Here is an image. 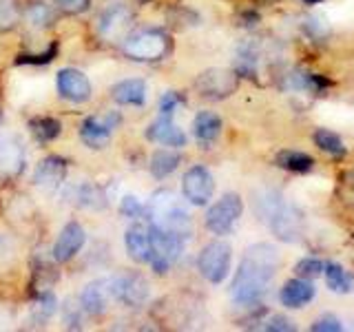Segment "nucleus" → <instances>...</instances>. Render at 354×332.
<instances>
[{
	"instance_id": "nucleus-1",
	"label": "nucleus",
	"mask_w": 354,
	"mask_h": 332,
	"mask_svg": "<svg viewBox=\"0 0 354 332\" xmlns=\"http://www.w3.org/2000/svg\"><path fill=\"white\" fill-rule=\"evenodd\" d=\"M277 270H279V252L272 243L261 241L248 246L230 284L232 302L239 306L257 304L268 290Z\"/></svg>"
},
{
	"instance_id": "nucleus-2",
	"label": "nucleus",
	"mask_w": 354,
	"mask_h": 332,
	"mask_svg": "<svg viewBox=\"0 0 354 332\" xmlns=\"http://www.w3.org/2000/svg\"><path fill=\"white\" fill-rule=\"evenodd\" d=\"M254 210L261 221L270 226L277 239L297 241L301 235V213L288 204L277 191H263L254 199Z\"/></svg>"
},
{
	"instance_id": "nucleus-3",
	"label": "nucleus",
	"mask_w": 354,
	"mask_h": 332,
	"mask_svg": "<svg viewBox=\"0 0 354 332\" xmlns=\"http://www.w3.org/2000/svg\"><path fill=\"white\" fill-rule=\"evenodd\" d=\"M149 221L151 226L171 232V235L184 241H188L193 235V219L184 208V204L171 191H158L151 197Z\"/></svg>"
},
{
	"instance_id": "nucleus-4",
	"label": "nucleus",
	"mask_w": 354,
	"mask_h": 332,
	"mask_svg": "<svg viewBox=\"0 0 354 332\" xmlns=\"http://www.w3.org/2000/svg\"><path fill=\"white\" fill-rule=\"evenodd\" d=\"M171 49V40L160 29H138L129 31L122 40V51L131 60L138 62H155L162 60Z\"/></svg>"
},
{
	"instance_id": "nucleus-5",
	"label": "nucleus",
	"mask_w": 354,
	"mask_h": 332,
	"mask_svg": "<svg viewBox=\"0 0 354 332\" xmlns=\"http://www.w3.org/2000/svg\"><path fill=\"white\" fill-rule=\"evenodd\" d=\"M232 248L228 241L215 239L206 243L197 257V270L210 284H221L230 273Z\"/></svg>"
},
{
	"instance_id": "nucleus-6",
	"label": "nucleus",
	"mask_w": 354,
	"mask_h": 332,
	"mask_svg": "<svg viewBox=\"0 0 354 332\" xmlns=\"http://www.w3.org/2000/svg\"><path fill=\"white\" fill-rule=\"evenodd\" d=\"M106 282H109L111 297L118 299L127 308H140L151 297V286L147 282V277H142L140 273H120Z\"/></svg>"
},
{
	"instance_id": "nucleus-7",
	"label": "nucleus",
	"mask_w": 354,
	"mask_h": 332,
	"mask_svg": "<svg viewBox=\"0 0 354 332\" xmlns=\"http://www.w3.org/2000/svg\"><path fill=\"white\" fill-rule=\"evenodd\" d=\"M243 213V202L237 193H226L221 195L217 202L208 208L206 213V228L213 232V235L224 237L232 228L237 226V221L241 219Z\"/></svg>"
},
{
	"instance_id": "nucleus-8",
	"label": "nucleus",
	"mask_w": 354,
	"mask_h": 332,
	"mask_svg": "<svg viewBox=\"0 0 354 332\" xmlns=\"http://www.w3.org/2000/svg\"><path fill=\"white\" fill-rule=\"evenodd\" d=\"M151 230V257L149 264L153 266V270L158 275H164L171 270V266L182 257L184 250V239L171 235V232L160 230L149 224Z\"/></svg>"
},
{
	"instance_id": "nucleus-9",
	"label": "nucleus",
	"mask_w": 354,
	"mask_h": 332,
	"mask_svg": "<svg viewBox=\"0 0 354 332\" xmlns=\"http://www.w3.org/2000/svg\"><path fill=\"white\" fill-rule=\"evenodd\" d=\"M237 86L239 75L228 69H206L195 80V91L208 100H224L235 93Z\"/></svg>"
},
{
	"instance_id": "nucleus-10",
	"label": "nucleus",
	"mask_w": 354,
	"mask_h": 332,
	"mask_svg": "<svg viewBox=\"0 0 354 332\" xmlns=\"http://www.w3.org/2000/svg\"><path fill=\"white\" fill-rule=\"evenodd\" d=\"M182 193L188 204L206 206L215 193V180L206 166H191L182 177Z\"/></svg>"
},
{
	"instance_id": "nucleus-11",
	"label": "nucleus",
	"mask_w": 354,
	"mask_h": 332,
	"mask_svg": "<svg viewBox=\"0 0 354 332\" xmlns=\"http://www.w3.org/2000/svg\"><path fill=\"white\" fill-rule=\"evenodd\" d=\"M120 122L122 118L115 111H111V113H104V116H91L82 122L80 138L88 149H104L111 142L113 131L120 127Z\"/></svg>"
},
{
	"instance_id": "nucleus-12",
	"label": "nucleus",
	"mask_w": 354,
	"mask_h": 332,
	"mask_svg": "<svg viewBox=\"0 0 354 332\" xmlns=\"http://www.w3.org/2000/svg\"><path fill=\"white\" fill-rule=\"evenodd\" d=\"M133 25V11L127 5H109L97 16V33L106 40L124 38Z\"/></svg>"
},
{
	"instance_id": "nucleus-13",
	"label": "nucleus",
	"mask_w": 354,
	"mask_h": 332,
	"mask_svg": "<svg viewBox=\"0 0 354 332\" xmlns=\"http://www.w3.org/2000/svg\"><path fill=\"white\" fill-rule=\"evenodd\" d=\"M55 84H58V93L69 100L73 104H82V102H88L91 100V93H93V86H91V80L77 69H62L58 71V77H55Z\"/></svg>"
},
{
	"instance_id": "nucleus-14",
	"label": "nucleus",
	"mask_w": 354,
	"mask_h": 332,
	"mask_svg": "<svg viewBox=\"0 0 354 332\" xmlns=\"http://www.w3.org/2000/svg\"><path fill=\"white\" fill-rule=\"evenodd\" d=\"M84 241H86L84 228L77 224V221H69V224L60 230L58 239H55V243H53V259L60 261V264L71 261L75 255L82 250Z\"/></svg>"
},
{
	"instance_id": "nucleus-15",
	"label": "nucleus",
	"mask_w": 354,
	"mask_h": 332,
	"mask_svg": "<svg viewBox=\"0 0 354 332\" xmlns=\"http://www.w3.org/2000/svg\"><path fill=\"white\" fill-rule=\"evenodd\" d=\"M64 177H66V162L62 158H44L36 171H33V184H36L40 191L44 193H53L64 184Z\"/></svg>"
},
{
	"instance_id": "nucleus-16",
	"label": "nucleus",
	"mask_w": 354,
	"mask_h": 332,
	"mask_svg": "<svg viewBox=\"0 0 354 332\" xmlns=\"http://www.w3.org/2000/svg\"><path fill=\"white\" fill-rule=\"evenodd\" d=\"M147 140L162 144L169 149H182L186 144V133L175 124L169 116H162L160 120H155L147 129Z\"/></svg>"
},
{
	"instance_id": "nucleus-17",
	"label": "nucleus",
	"mask_w": 354,
	"mask_h": 332,
	"mask_svg": "<svg viewBox=\"0 0 354 332\" xmlns=\"http://www.w3.org/2000/svg\"><path fill=\"white\" fill-rule=\"evenodd\" d=\"M124 246L129 257L136 264H147L151 257V230L144 224H133L124 232Z\"/></svg>"
},
{
	"instance_id": "nucleus-18",
	"label": "nucleus",
	"mask_w": 354,
	"mask_h": 332,
	"mask_svg": "<svg viewBox=\"0 0 354 332\" xmlns=\"http://www.w3.org/2000/svg\"><path fill=\"white\" fill-rule=\"evenodd\" d=\"M111 98L122 107H142L149 98L147 82L140 77H129V80H120L111 89Z\"/></svg>"
},
{
	"instance_id": "nucleus-19",
	"label": "nucleus",
	"mask_w": 354,
	"mask_h": 332,
	"mask_svg": "<svg viewBox=\"0 0 354 332\" xmlns=\"http://www.w3.org/2000/svg\"><path fill=\"white\" fill-rule=\"evenodd\" d=\"M315 299V286L310 284L304 277H297V279H290L281 286L279 290V302L286 308H304L306 304H310Z\"/></svg>"
},
{
	"instance_id": "nucleus-20",
	"label": "nucleus",
	"mask_w": 354,
	"mask_h": 332,
	"mask_svg": "<svg viewBox=\"0 0 354 332\" xmlns=\"http://www.w3.org/2000/svg\"><path fill=\"white\" fill-rule=\"evenodd\" d=\"M25 164V149L20 140L0 136V175H16Z\"/></svg>"
},
{
	"instance_id": "nucleus-21",
	"label": "nucleus",
	"mask_w": 354,
	"mask_h": 332,
	"mask_svg": "<svg viewBox=\"0 0 354 332\" xmlns=\"http://www.w3.org/2000/svg\"><path fill=\"white\" fill-rule=\"evenodd\" d=\"M109 282L106 279H100V282H91L82 288L80 293V304H82V310L86 315L91 317H97L102 315L106 310V304H109Z\"/></svg>"
},
{
	"instance_id": "nucleus-22",
	"label": "nucleus",
	"mask_w": 354,
	"mask_h": 332,
	"mask_svg": "<svg viewBox=\"0 0 354 332\" xmlns=\"http://www.w3.org/2000/svg\"><path fill=\"white\" fill-rule=\"evenodd\" d=\"M221 133V118L213 111H199L193 120V136L199 144H210L219 138Z\"/></svg>"
},
{
	"instance_id": "nucleus-23",
	"label": "nucleus",
	"mask_w": 354,
	"mask_h": 332,
	"mask_svg": "<svg viewBox=\"0 0 354 332\" xmlns=\"http://www.w3.org/2000/svg\"><path fill=\"white\" fill-rule=\"evenodd\" d=\"M25 16H27L29 27L42 31V29H47V27L53 25L58 11H55L53 0H31L27 11H25Z\"/></svg>"
},
{
	"instance_id": "nucleus-24",
	"label": "nucleus",
	"mask_w": 354,
	"mask_h": 332,
	"mask_svg": "<svg viewBox=\"0 0 354 332\" xmlns=\"http://www.w3.org/2000/svg\"><path fill=\"white\" fill-rule=\"evenodd\" d=\"M274 164L279 166L283 171H290V173H308L315 169V160L310 158L308 153L301 151H281L277 153Z\"/></svg>"
},
{
	"instance_id": "nucleus-25",
	"label": "nucleus",
	"mask_w": 354,
	"mask_h": 332,
	"mask_svg": "<svg viewBox=\"0 0 354 332\" xmlns=\"http://www.w3.org/2000/svg\"><path fill=\"white\" fill-rule=\"evenodd\" d=\"M324 275H326V282H328V288L332 293H339V295H346L352 290V286H354V279H352V275L343 268L341 264H326L324 266Z\"/></svg>"
},
{
	"instance_id": "nucleus-26",
	"label": "nucleus",
	"mask_w": 354,
	"mask_h": 332,
	"mask_svg": "<svg viewBox=\"0 0 354 332\" xmlns=\"http://www.w3.org/2000/svg\"><path fill=\"white\" fill-rule=\"evenodd\" d=\"M182 158L180 153H175L171 149H160L153 153L151 158V173L158 177V180H164V177H169L177 166H180Z\"/></svg>"
},
{
	"instance_id": "nucleus-27",
	"label": "nucleus",
	"mask_w": 354,
	"mask_h": 332,
	"mask_svg": "<svg viewBox=\"0 0 354 332\" xmlns=\"http://www.w3.org/2000/svg\"><path fill=\"white\" fill-rule=\"evenodd\" d=\"M29 131L38 142H51L60 136L62 124L51 116H38L29 120Z\"/></svg>"
},
{
	"instance_id": "nucleus-28",
	"label": "nucleus",
	"mask_w": 354,
	"mask_h": 332,
	"mask_svg": "<svg viewBox=\"0 0 354 332\" xmlns=\"http://www.w3.org/2000/svg\"><path fill=\"white\" fill-rule=\"evenodd\" d=\"M313 140H315V144H317L321 151L335 155V158H343V155H346V147H343V140L337 136V133H332L328 129H317Z\"/></svg>"
},
{
	"instance_id": "nucleus-29",
	"label": "nucleus",
	"mask_w": 354,
	"mask_h": 332,
	"mask_svg": "<svg viewBox=\"0 0 354 332\" xmlns=\"http://www.w3.org/2000/svg\"><path fill=\"white\" fill-rule=\"evenodd\" d=\"M75 199H77V206H82V208H104L106 206V202H104V195H102V191H100L97 186H93V184H80L75 188Z\"/></svg>"
},
{
	"instance_id": "nucleus-30",
	"label": "nucleus",
	"mask_w": 354,
	"mask_h": 332,
	"mask_svg": "<svg viewBox=\"0 0 354 332\" xmlns=\"http://www.w3.org/2000/svg\"><path fill=\"white\" fill-rule=\"evenodd\" d=\"M22 18V9L18 0H0V31L16 29Z\"/></svg>"
},
{
	"instance_id": "nucleus-31",
	"label": "nucleus",
	"mask_w": 354,
	"mask_h": 332,
	"mask_svg": "<svg viewBox=\"0 0 354 332\" xmlns=\"http://www.w3.org/2000/svg\"><path fill=\"white\" fill-rule=\"evenodd\" d=\"M324 261H319L317 257H306L301 261H297L295 266V273L299 277H304V279H313V277H319L321 273H324Z\"/></svg>"
},
{
	"instance_id": "nucleus-32",
	"label": "nucleus",
	"mask_w": 354,
	"mask_h": 332,
	"mask_svg": "<svg viewBox=\"0 0 354 332\" xmlns=\"http://www.w3.org/2000/svg\"><path fill=\"white\" fill-rule=\"evenodd\" d=\"M144 204H142V199L136 197V195H124L122 197V202H120V213L129 217V219H140L144 215Z\"/></svg>"
},
{
	"instance_id": "nucleus-33",
	"label": "nucleus",
	"mask_w": 354,
	"mask_h": 332,
	"mask_svg": "<svg viewBox=\"0 0 354 332\" xmlns=\"http://www.w3.org/2000/svg\"><path fill=\"white\" fill-rule=\"evenodd\" d=\"M64 324L69 328H80L82 326V304L80 299H66L64 302Z\"/></svg>"
},
{
	"instance_id": "nucleus-34",
	"label": "nucleus",
	"mask_w": 354,
	"mask_h": 332,
	"mask_svg": "<svg viewBox=\"0 0 354 332\" xmlns=\"http://www.w3.org/2000/svg\"><path fill=\"white\" fill-rule=\"evenodd\" d=\"M184 102V98L177 91H166L160 100V113L162 116H173V111Z\"/></svg>"
},
{
	"instance_id": "nucleus-35",
	"label": "nucleus",
	"mask_w": 354,
	"mask_h": 332,
	"mask_svg": "<svg viewBox=\"0 0 354 332\" xmlns=\"http://www.w3.org/2000/svg\"><path fill=\"white\" fill-rule=\"evenodd\" d=\"M38 313L42 317H51L55 313V308H58V302H55V295L51 290H42L40 297H38Z\"/></svg>"
},
{
	"instance_id": "nucleus-36",
	"label": "nucleus",
	"mask_w": 354,
	"mask_h": 332,
	"mask_svg": "<svg viewBox=\"0 0 354 332\" xmlns=\"http://www.w3.org/2000/svg\"><path fill=\"white\" fill-rule=\"evenodd\" d=\"M313 330L315 332H339V330H343V326L335 315H324L313 324Z\"/></svg>"
},
{
	"instance_id": "nucleus-37",
	"label": "nucleus",
	"mask_w": 354,
	"mask_h": 332,
	"mask_svg": "<svg viewBox=\"0 0 354 332\" xmlns=\"http://www.w3.org/2000/svg\"><path fill=\"white\" fill-rule=\"evenodd\" d=\"M263 330H270V332H290V330H295V326L290 324V319H286L281 315H272L268 321H263Z\"/></svg>"
},
{
	"instance_id": "nucleus-38",
	"label": "nucleus",
	"mask_w": 354,
	"mask_h": 332,
	"mask_svg": "<svg viewBox=\"0 0 354 332\" xmlns=\"http://www.w3.org/2000/svg\"><path fill=\"white\" fill-rule=\"evenodd\" d=\"M55 5H58L60 11H64V14L75 16V14H82V11H86L88 5H91V0H58Z\"/></svg>"
},
{
	"instance_id": "nucleus-39",
	"label": "nucleus",
	"mask_w": 354,
	"mask_h": 332,
	"mask_svg": "<svg viewBox=\"0 0 354 332\" xmlns=\"http://www.w3.org/2000/svg\"><path fill=\"white\" fill-rule=\"evenodd\" d=\"M53 55H55V47H51L49 51H44V53H40V55H20V60H18V62H29V64L38 62V64H44V62H51V60H53Z\"/></svg>"
},
{
	"instance_id": "nucleus-40",
	"label": "nucleus",
	"mask_w": 354,
	"mask_h": 332,
	"mask_svg": "<svg viewBox=\"0 0 354 332\" xmlns=\"http://www.w3.org/2000/svg\"><path fill=\"white\" fill-rule=\"evenodd\" d=\"M343 191H346V199H350V204H354V171L343 177Z\"/></svg>"
},
{
	"instance_id": "nucleus-41",
	"label": "nucleus",
	"mask_w": 354,
	"mask_h": 332,
	"mask_svg": "<svg viewBox=\"0 0 354 332\" xmlns=\"http://www.w3.org/2000/svg\"><path fill=\"white\" fill-rule=\"evenodd\" d=\"M257 3H261V5H270V3H274V0H257Z\"/></svg>"
},
{
	"instance_id": "nucleus-42",
	"label": "nucleus",
	"mask_w": 354,
	"mask_h": 332,
	"mask_svg": "<svg viewBox=\"0 0 354 332\" xmlns=\"http://www.w3.org/2000/svg\"><path fill=\"white\" fill-rule=\"evenodd\" d=\"M306 3H310V5H313V3H319V0H306Z\"/></svg>"
},
{
	"instance_id": "nucleus-43",
	"label": "nucleus",
	"mask_w": 354,
	"mask_h": 332,
	"mask_svg": "<svg viewBox=\"0 0 354 332\" xmlns=\"http://www.w3.org/2000/svg\"><path fill=\"white\" fill-rule=\"evenodd\" d=\"M136 3H147V0H136Z\"/></svg>"
}]
</instances>
